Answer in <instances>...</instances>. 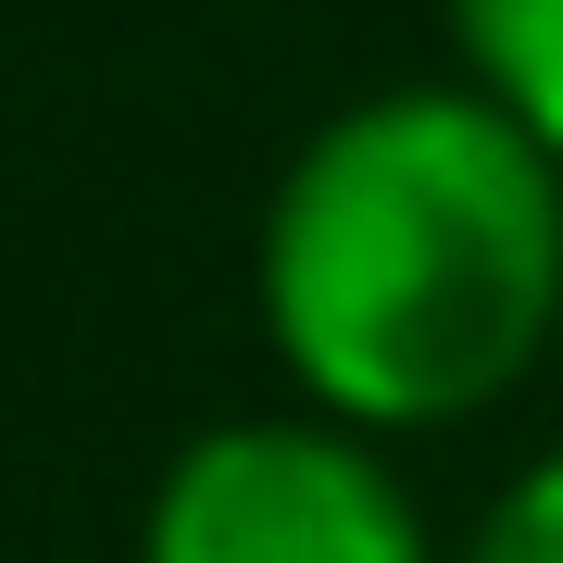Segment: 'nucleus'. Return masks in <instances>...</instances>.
<instances>
[{
	"instance_id": "nucleus-1",
	"label": "nucleus",
	"mask_w": 563,
	"mask_h": 563,
	"mask_svg": "<svg viewBox=\"0 0 563 563\" xmlns=\"http://www.w3.org/2000/svg\"><path fill=\"white\" fill-rule=\"evenodd\" d=\"M263 325L339 426L488 413L563 325V151L476 76L351 101L263 213Z\"/></svg>"
},
{
	"instance_id": "nucleus-2",
	"label": "nucleus",
	"mask_w": 563,
	"mask_h": 563,
	"mask_svg": "<svg viewBox=\"0 0 563 563\" xmlns=\"http://www.w3.org/2000/svg\"><path fill=\"white\" fill-rule=\"evenodd\" d=\"M139 563H439L413 488L376 463V439L325 426H213L151 488Z\"/></svg>"
},
{
	"instance_id": "nucleus-3",
	"label": "nucleus",
	"mask_w": 563,
	"mask_h": 563,
	"mask_svg": "<svg viewBox=\"0 0 563 563\" xmlns=\"http://www.w3.org/2000/svg\"><path fill=\"white\" fill-rule=\"evenodd\" d=\"M451 38H463L488 101L526 113L563 151V0H451Z\"/></svg>"
},
{
	"instance_id": "nucleus-4",
	"label": "nucleus",
	"mask_w": 563,
	"mask_h": 563,
	"mask_svg": "<svg viewBox=\"0 0 563 563\" xmlns=\"http://www.w3.org/2000/svg\"><path fill=\"white\" fill-rule=\"evenodd\" d=\"M463 563H563V451L526 463L501 501H488V526H476V551H463Z\"/></svg>"
}]
</instances>
